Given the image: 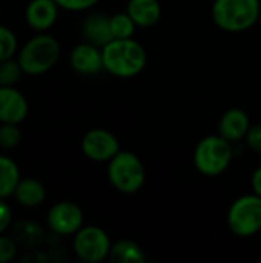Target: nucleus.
Returning <instances> with one entry per match:
<instances>
[{
	"label": "nucleus",
	"mask_w": 261,
	"mask_h": 263,
	"mask_svg": "<svg viewBox=\"0 0 261 263\" xmlns=\"http://www.w3.org/2000/svg\"><path fill=\"white\" fill-rule=\"evenodd\" d=\"M102 54L105 71L120 79H129L140 74L148 62L146 49L134 37L112 39L102 48Z\"/></svg>",
	"instance_id": "obj_1"
},
{
	"label": "nucleus",
	"mask_w": 261,
	"mask_h": 263,
	"mask_svg": "<svg viewBox=\"0 0 261 263\" xmlns=\"http://www.w3.org/2000/svg\"><path fill=\"white\" fill-rule=\"evenodd\" d=\"M260 0H214L211 15L214 23L226 32H245L260 18Z\"/></svg>",
	"instance_id": "obj_2"
},
{
	"label": "nucleus",
	"mask_w": 261,
	"mask_h": 263,
	"mask_svg": "<svg viewBox=\"0 0 261 263\" xmlns=\"http://www.w3.org/2000/svg\"><path fill=\"white\" fill-rule=\"evenodd\" d=\"M60 43L58 40L46 32H38L23 43L17 54V60L28 76H40L48 72L60 59Z\"/></svg>",
	"instance_id": "obj_3"
},
{
	"label": "nucleus",
	"mask_w": 261,
	"mask_h": 263,
	"mask_svg": "<svg viewBox=\"0 0 261 263\" xmlns=\"http://www.w3.org/2000/svg\"><path fill=\"white\" fill-rule=\"evenodd\" d=\"M234 159L232 142L220 134L203 137L194 149V165L198 173L208 177L223 174Z\"/></svg>",
	"instance_id": "obj_4"
},
{
	"label": "nucleus",
	"mask_w": 261,
	"mask_h": 263,
	"mask_svg": "<svg viewBox=\"0 0 261 263\" xmlns=\"http://www.w3.org/2000/svg\"><path fill=\"white\" fill-rule=\"evenodd\" d=\"M108 179L118 193L135 194L146 182V170L134 153L120 149L108 162Z\"/></svg>",
	"instance_id": "obj_5"
},
{
	"label": "nucleus",
	"mask_w": 261,
	"mask_h": 263,
	"mask_svg": "<svg viewBox=\"0 0 261 263\" xmlns=\"http://www.w3.org/2000/svg\"><path fill=\"white\" fill-rule=\"evenodd\" d=\"M228 227L238 237H251L261 231V197L255 193L234 200L228 211Z\"/></svg>",
	"instance_id": "obj_6"
},
{
	"label": "nucleus",
	"mask_w": 261,
	"mask_h": 263,
	"mask_svg": "<svg viewBox=\"0 0 261 263\" xmlns=\"http://www.w3.org/2000/svg\"><path fill=\"white\" fill-rule=\"evenodd\" d=\"M111 247L109 236L100 227H82L74 234L72 248L75 256L83 262L98 263L109 259Z\"/></svg>",
	"instance_id": "obj_7"
},
{
	"label": "nucleus",
	"mask_w": 261,
	"mask_h": 263,
	"mask_svg": "<svg viewBox=\"0 0 261 263\" xmlns=\"http://www.w3.org/2000/svg\"><path fill=\"white\" fill-rule=\"evenodd\" d=\"M82 208L69 200L52 205L46 216V223L55 236H72L83 227Z\"/></svg>",
	"instance_id": "obj_8"
},
{
	"label": "nucleus",
	"mask_w": 261,
	"mask_h": 263,
	"mask_svg": "<svg viewBox=\"0 0 261 263\" xmlns=\"http://www.w3.org/2000/svg\"><path fill=\"white\" fill-rule=\"evenodd\" d=\"M118 151L120 142L108 129L94 128L82 139V153L94 162H109Z\"/></svg>",
	"instance_id": "obj_9"
},
{
	"label": "nucleus",
	"mask_w": 261,
	"mask_h": 263,
	"mask_svg": "<svg viewBox=\"0 0 261 263\" xmlns=\"http://www.w3.org/2000/svg\"><path fill=\"white\" fill-rule=\"evenodd\" d=\"M69 63L74 71L83 76H92L105 69L102 48L89 42L78 43L72 48L69 54Z\"/></svg>",
	"instance_id": "obj_10"
},
{
	"label": "nucleus",
	"mask_w": 261,
	"mask_h": 263,
	"mask_svg": "<svg viewBox=\"0 0 261 263\" xmlns=\"http://www.w3.org/2000/svg\"><path fill=\"white\" fill-rule=\"evenodd\" d=\"M58 8L55 0H31L25 11V20L31 29L46 32L55 25Z\"/></svg>",
	"instance_id": "obj_11"
},
{
	"label": "nucleus",
	"mask_w": 261,
	"mask_h": 263,
	"mask_svg": "<svg viewBox=\"0 0 261 263\" xmlns=\"http://www.w3.org/2000/svg\"><path fill=\"white\" fill-rule=\"evenodd\" d=\"M28 114L25 96L14 86H0V123H22Z\"/></svg>",
	"instance_id": "obj_12"
},
{
	"label": "nucleus",
	"mask_w": 261,
	"mask_h": 263,
	"mask_svg": "<svg viewBox=\"0 0 261 263\" xmlns=\"http://www.w3.org/2000/svg\"><path fill=\"white\" fill-rule=\"evenodd\" d=\"M251 128V120L246 111L240 108L228 109L218 122V134L229 142H238L246 137Z\"/></svg>",
	"instance_id": "obj_13"
},
{
	"label": "nucleus",
	"mask_w": 261,
	"mask_h": 263,
	"mask_svg": "<svg viewBox=\"0 0 261 263\" xmlns=\"http://www.w3.org/2000/svg\"><path fill=\"white\" fill-rule=\"evenodd\" d=\"M82 35L85 42H89L95 46L103 48L108 45L114 37L111 32V22L109 15L105 14H89L82 22Z\"/></svg>",
	"instance_id": "obj_14"
},
{
	"label": "nucleus",
	"mask_w": 261,
	"mask_h": 263,
	"mask_svg": "<svg viewBox=\"0 0 261 263\" xmlns=\"http://www.w3.org/2000/svg\"><path fill=\"white\" fill-rule=\"evenodd\" d=\"M126 12L138 28H151L162 18V5L158 0H129Z\"/></svg>",
	"instance_id": "obj_15"
},
{
	"label": "nucleus",
	"mask_w": 261,
	"mask_h": 263,
	"mask_svg": "<svg viewBox=\"0 0 261 263\" xmlns=\"http://www.w3.org/2000/svg\"><path fill=\"white\" fill-rule=\"evenodd\" d=\"M11 237L25 250L38 248L45 242V230L34 220H18L11 227Z\"/></svg>",
	"instance_id": "obj_16"
},
{
	"label": "nucleus",
	"mask_w": 261,
	"mask_h": 263,
	"mask_svg": "<svg viewBox=\"0 0 261 263\" xmlns=\"http://www.w3.org/2000/svg\"><path fill=\"white\" fill-rule=\"evenodd\" d=\"M14 197L18 205L25 208H35L45 202L46 190L37 179H22L14 191Z\"/></svg>",
	"instance_id": "obj_17"
},
{
	"label": "nucleus",
	"mask_w": 261,
	"mask_h": 263,
	"mask_svg": "<svg viewBox=\"0 0 261 263\" xmlns=\"http://www.w3.org/2000/svg\"><path fill=\"white\" fill-rule=\"evenodd\" d=\"M20 180V170L17 163L8 156H0V199L14 196Z\"/></svg>",
	"instance_id": "obj_18"
},
{
	"label": "nucleus",
	"mask_w": 261,
	"mask_h": 263,
	"mask_svg": "<svg viewBox=\"0 0 261 263\" xmlns=\"http://www.w3.org/2000/svg\"><path fill=\"white\" fill-rule=\"evenodd\" d=\"M109 260L115 263H145L146 256L140 245L132 240H118L112 243Z\"/></svg>",
	"instance_id": "obj_19"
},
{
	"label": "nucleus",
	"mask_w": 261,
	"mask_h": 263,
	"mask_svg": "<svg viewBox=\"0 0 261 263\" xmlns=\"http://www.w3.org/2000/svg\"><path fill=\"white\" fill-rule=\"evenodd\" d=\"M109 22H111V32H112L114 39H131V37H134L137 25L126 11L109 15Z\"/></svg>",
	"instance_id": "obj_20"
},
{
	"label": "nucleus",
	"mask_w": 261,
	"mask_h": 263,
	"mask_svg": "<svg viewBox=\"0 0 261 263\" xmlns=\"http://www.w3.org/2000/svg\"><path fill=\"white\" fill-rule=\"evenodd\" d=\"M22 74L25 72L17 59L11 57L0 62V86H14L20 80Z\"/></svg>",
	"instance_id": "obj_21"
},
{
	"label": "nucleus",
	"mask_w": 261,
	"mask_h": 263,
	"mask_svg": "<svg viewBox=\"0 0 261 263\" xmlns=\"http://www.w3.org/2000/svg\"><path fill=\"white\" fill-rule=\"evenodd\" d=\"M18 49V42L11 28L0 25V62L14 57Z\"/></svg>",
	"instance_id": "obj_22"
},
{
	"label": "nucleus",
	"mask_w": 261,
	"mask_h": 263,
	"mask_svg": "<svg viewBox=\"0 0 261 263\" xmlns=\"http://www.w3.org/2000/svg\"><path fill=\"white\" fill-rule=\"evenodd\" d=\"M22 140V131L17 123H0V148L12 149Z\"/></svg>",
	"instance_id": "obj_23"
},
{
	"label": "nucleus",
	"mask_w": 261,
	"mask_h": 263,
	"mask_svg": "<svg viewBox=\"0 0 261 263\" xmlns=\"http://www.w3.org/2000/svg\"><path fill=\"white\" fill-rule=\"evenodd\" d=\"M18 245L11 236L0 234V263L12 262L17 257Z\"/></svg>",
	"instance_id": "obj_24"
},
{
	"label": "nucleus",
	"mask_w": 261,
	"mask_h": 263,
	"mask_svg": "<svg viewBox=\"0 0 261 263\" xmlns=\"http://www.w3.org/2000/svg\"><path fill=\"white\" fill-rule=\"evenodd\" d=\"M98 2H100V0H55V3H57L62 9L74 11V12L91 9V8L95 6Z\"/></svg>",
	"instance_id": "obj_25"
},
{
	"label": "nucleus",
	"mask_w": 261,
	"mask_h": 263,
	"mask_svg": "<svg viewBox=\"0 0 261 263\" xmlns=\"http://www.w3.org/2000/svg\"><path fill=\"white\" fill-rule=\"evenodd\" d=\"M245 140H246L248 146H249L254 153L261 154V123L260 125H254V126L249 128V131H248Z\"/></svg>",
	"instance_id": "obj_26"
},
{
	"label": "nucleus",
	"mask_w": 261,
	"mask_h": 263,
	"mask_svg": "<svg viewBox=\"0 0 261 263\" xmlns=\"http://www.w3.org/2000/svg\"><path fill=\"white\" fill-rule=\"evenodd\" d=\"M11 220H12L11 206L5 202V199H0V234H3L11 227Z\"/></svg>",
	"instance_id": "obj_27"
},
{
	"label": "nucleus",
	"mask_w": 261,
	"mask_h": 263,
	"mask_svg": "<svg viewBox=\"0 0 261 263\" xmlns=\"http://www.w3.org/2000/svg\"><path fill=\"white\" fill-rule=\"evenodd\" d=\"M22 262H29V263H45L49 262V256L45 254L43 251L34 248V250H28L26 254L20 259Z\"/></svg>",
	"instance_id": "obj_28"
},
{
	"label": "nucleus",
	"mask_w": 261,
	"mask_h": 263,
	"mask_svg": "<svg viewBox=\"0 0 261 263\" xmlns=\"http://www.w3.org/2000/svg\"><path fill=\"white\" fill-rule=\"evenodd\" d=\"M251 186H252V191L260 196L261 197V166L257 168L254 173H252V177H251Z\"/></svg>",
	"instance_id": "obj_29"
}]
</instances>
